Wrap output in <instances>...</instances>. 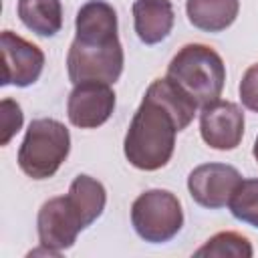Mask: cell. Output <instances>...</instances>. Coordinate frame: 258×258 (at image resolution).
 <instances>
[{"mask_svg": "<svg viewBox=\"0 0 258 258\" xmlns=\"http://www.w3.org/2000/svg\"><path fill=\"white\" fill-rule=\"evenodd\" d=\"M254 250L246 236L238 232H218L194 256H216V258H252Z\"/></svg>", "mask_w": 258, "mask_h": 258, "instance_id": "cell-16", "label": "cell"}, {"mask_svg": "<svg viewBox=\"0 0 258 258\" xmlns=\"http://www.w3.org/2000/svg\"><path fill=\"white\" fill-rule=\"evenodd\" d=\"M202 139L220 151H232L244 137V113L232 101H214L200 109Z\"/></svg>", "mask_w": 258, "mask_h": 258, "instance_id": "cell-9", "label": "cell"}, {"mask_svg": "<svg viewBox=\"0 0 258 258\" xmlns=\"http://www.w3.org/2000/svg\"><path fill=\"white\" fill-rule=\"evenodd\" d=\"M75 38L85 42H109L119 38L115 8L105 0L85 2L75 18Z\"/></svg>", "mask_w": 258, "mask_h": 258, "instance_id": "cell-12", "label": "cell"}, {"mask_svg": "<svg viewBox=\"0 0 258 258\" xmlns=\"http://www.w3.org/2000/svg\"><path fill=\"white\" fill-rule=\"evenodd\" d=\"M252 155L256 157V161H258V137H256V141H254V149H252Z\"/></svg>", "mask_w": 258, "mask_h": 258, "instance_id": "cell-20", "label": "cell"}, {"mask_svg": "<svg viewBox=\"0 0 258 258\" xmlns=\"http://www.w3.org/2000/svg\"><path fill=\"white\" fill-rule=\"evenodd\" d=\"M242 175L228 163H202L187 175L191 200L208 210H220L230 204L232 194L240 185Z\"/></svg>", "mask_w": 258, "mask_h": 258, "instance_id": "cell-8", "label": "cell"}, {"mask_svg": "<svg viewBox=\"0 0 258 258\" xmlns=\"http://www.w3.org/2000/svg\"><path fill=\"white\" fill-rule=\"evenodd\" d=\"M240 12V0H187V20L204 32H222L234 24Z\"/></svg>", "mask_w": 258, "mask_h": 258, "instance_id": "cell-13", "label": "cell"}, {"mask_svg": "<svg viewBox=\"0 0 258 258\" xmlns=\"http://www.w3.org/2000/svg\"><path fill=\"white\" fill-rule=\"evenodd\" d=\"M131 224L137 236L151 244L175 238L183 226V210L175 194L167 189H147L131 206Z\"/></svg>", "mask_w": 258, "mask_h": 258, "instance_id": "cell-4", "label": "cell"}, {"mask_svg": "<svg viewBox=\"0 0 258 258\" xmlns=\"http://www.w3.org/2000/svg\"><path fill=\"white\" fill-rule=\"evenodd\" d=\"M165 77L202 109L220 99L226 83V64L212 46L191 42L175 52Z\"/></svg>", "mask_w": 258, "mask_h": 258, "instance_id": "cell-2", "label": "cell"}, {"mask_svg": "<svg viewBox=\"0 0 258 258\" xmlns=\"http://www.w3.org/2000/svg\"><path fill=\"white\" fill-rule=\"evenodd\" d=\"M133 26L143 44H159L173 28L175 12L171 0H135Z\"/></svg>", "mask_w": 258, "mask_h": 258, "instance_id": "cell-11", "label": "cell"}, {"mask_svg": "<svg viewBox=\"0 0 258 258\" xmlns=\"http://www.w3.org/2000/svg\"><path fill=\"white\" fill-rule=\"evenodd\" d=\"M18 16L38 36H54L62 28L60 0H18Z\"/></svg>", "mask_w": 258, "mask_h": 258, "instance_id": "cell-15", "label": "cell"}, {"mask_svg": "<svg viewBox=\"0 0 258 258\" xmlns=\"http://www.w3.org/2000/svg\"><path fill=\"white\" fill-rule=\"evenodd\" d=\"M36 230H38L40 246L62 252L77 242V236L81 230H85V224L79 212L75 210V206L69 202V198L58 196L46 200L40 206L36 218Z\"/></svg>", "mask_w": 258, "mask_h": 258, "instance_id": "cell-6", "label": "cell"}, {"mask_svg": "<svg viewBox=\"0 0 258 258\" xmlns=\"http://www.w3.org/2000/svg\"><path fill=\"white\" fill-rule=\"evenodd\" d=\"M22 121H24V115H22L20 105L12 99H2L0 101V125H2L0 145L10 143V139L20 131Z\"/></svg>", "mask_w": 258, "mask_h": 258, "instance_id": "cell-18", "label": "cell"}, {"mask_svg": "<svg viewBox=\"0 0 258 258\" xmlns=\"http://www.w3.org/2000/svg\"><path fill=\"white\" fill-rule=\"evenodd\" d=\"M198 111L189 99L167 77L155 79L133 113L123 151L127 161L143 171H155L167 165L175 149V135L183 131Z\"/></svg>", "mask_w": 258, "mask_h": 258, "instance_id": "cell-1", "label": "cell"}, {"mask_svg": "<svg viewBox=\"0 0 258 258\" xmlns=\"http://www.w3.org/2000/svg\"><path fill=\"white\" fill-rule=\"evenodd\" d=\"M115 109V93L109 83L83 81L73 87L67 101V115L75 127L97 129L109 121Z\"/></svg>", "mask_w": 258, "mask_h": 258, "instance_id": "cell-7", "label": "cell"}, {"mask_svg": "<svg viewBox=\"0 0 258 258\" xmlns=\"http://www.w3.org/2000/svg\"><path fill=\"white\" fill-rule=\"evenodd\" d=\"M238 91H240L242 105L248 111L258 113V62H254L252 67L246 69V73L242 75Z\"/></svg>", "mask_w": 258, "mask_h": 258, "instance_id": "cell-19", "label": "cell"}, {"mask_svg": "<svg viewBox=\"0 0 258 258\" xmlns=\"http://www.w3.org/2000/svg\"><path fill=\"white\" fill-rule=\"evenodd\" d=\"M0 46L4 64L2 85L28 87L40 79L44 69V52L36 44L28 42L12 30H2Z\"/></svg>", "mask_w": 258, "mask_h": 258, "instance_id": "cell-10", "label": "cell"}, {"mask_svg": "<svg viewBox=\"0 0 258 258\" xmlns=\"http://www.w3.org/2000/svg\"><path fill=\"white\" fill-rule=\"evenodd\" d=\"M67 198L75 206L79 216L83 218L85 228L91 226L103 214L105 204H107V191H105L103 183L85 173H81L73 179Z\"/></svg>", "mask_w": 258, "mask_h": 258, "instance_id": "cell-14", "label": "cell"}, {"mask_svg": "<svg viewBox=\"0 0 258 258\" xmlns=\"http://www.w3.org/2000/svg\"><path fill=\"white\" fill-rule=\"evenodd\" d=\"M123 46L119 38L111 42H83L73 40L67 54V71L73 85L83 81L117 83L123 73Z\"/></svg>", "mask_w": 258, "mask_h": 258, "instance_id": "cell-5", "label": "cell"}, {"mask_svg": "<svg viewBox=\"0 0 258 258\" xmlns=\"http://www.w3.org/2000/svg\"><path fill=\"white\" fill-rule=\"evenodd\" d=\"M71 151L69 129L50 117L32 119L18 149V165L32 179L52 177Z\"/></svg>", "mask_w": 258, "mask_h": 258, "instance_id": "cell-3", "label": "cell"}, {"mask_svg": "<svg viewBox=\"0 0 258 258\" xmlns=\"http://www.w3.org/2000/svg\"><path fill=\"white\" fill-rule=\"evenodd\" d=\"M228 208L236 220L258 228V179H242Z\"/></svg>", "mask_w": 258, "mask_h": 258, "instance_id": "cell-17", "label": "cell"}]
</instances>
